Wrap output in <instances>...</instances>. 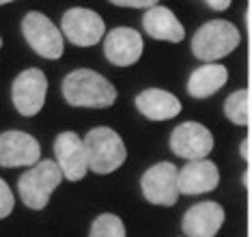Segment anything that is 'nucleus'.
I'll return each instance as SVG.
<instances>
[{"instance_id":"nucleus-1","label":"nucleus","mask_w":252,"mask_h":237,"mask_svg":"<svg viewBox=\"0 0 252 237\" xmlns=\"http://www.w3.org/2000/svg\"><path fill=\"white\" fill-rule=\"evenodd\" d=\"M63 97L76 108H110L117 102V89L93 69H76L63 80Z\"/></svg>"},{"instance_id":"nucleus-2","label":"nucleus","mask_w":252,"mask_h":237,"mask_svg":"<svg viewBox=\"0 0 252 237\" xmlns=\"http://www.w3.org/2000/svg\"><path fill=\"white\" fill-rule=\"evenodd\" d=\"M84 149H87L89 170L95 175H110L123 166L127 158V149L123 144V138L112 130V127H93L84 138Z\"/></svg>"},{"instance_id":"nucleus-3","label":"nucleus","mask_w":252,"mask_h":237,"mask_svg":"<svg viewBox=\"0 0 252 237\" xmlns=\"http://www.w3.org/2000/svg\"><path fill=\"white\" fill-rule=\"evenodd\" d=\"M63 170L56 164V160H41L35 166H31L18 181L20 199L28 209L39 211L48 205L50 196L63 181Z\"/></svg>"},{"instance_id":"nucleus-4","label":"nucleus","mask_w":252,"mask_h":237,"mask_svg":"<svg viewBox=\"0 0 252 237\" xmlns=\"http://www.w3.org/2000/svg\"><path fill=\"white\" fill-rule=\"evenodd\" d=\"M239 37L237 26L226 20H211L203 24L192 37V54L203 63H216L228 56L237 48Z\"/></svg>"},{"instance_id":"nucleus-5","label":"nucleus","mask_w":252,"mask_h":237,"mask_svg":"<svg viewBox=\"0 0 252 237\" xmlns=\"http://www.w3.org/2000/svg\"><path fill=\"white\" fill-rule=\"evenodd\" d=\"M22 34L26 37L28 45L37 52L39 56L50 61H56L63 56L65 41H63V31H59L52 22L39 11H31L22 20Z\"/></svg>"},{"instance_id":"nucleus-6","label":"nucleus","mask_w":252,"mask_h":237,"mask_svg":"<svg viewBox=\"0 0 252 237\" xmlns=\"http://www.w3.org/2000/svg\"><path fill=\"white\" fill-rule=\"evenodd\" d=\"M48 95V78L41 69H24L11 86V100L22 117H35L41 112Z\"/></svg>"},{"instance_id":"nucleus-7","label":"nucleus","mask_w":252,"mask_h":237,"mask_svg":"<svg viewBox=\"0 0 252 237\" xmlns=\"http://www.w3.org/2000/svg\"><path fill=\"white\" fill-rule=\"evenodd\" d=\"M61 31L67 37V41H71L78 48H91L101 41V37L106 34V24L101 20L99 13L84 7H73L65 11L61 20Z\"/></svg>"},{"instance_id":"nucleus-8","label":"nucleus","mask_w":252,"mask_h":237,"mask_svg":"<svg viewBox=\"0 0 252 237\" xmlns=\"http://www.w3.org/2000/svg\"><path fill=\"white\" fill-rule=\"evenodd\" d=\"M140 190L153 205H175L179 199V170L173 162L153 164L140 179Z\"/></svg>"},{"instance_id":"nucleus-9","label":"nucleus","mask_w":252,"mask_h":237,"mask_svg":"<svg viewBox=\"0 0 252 237\" xmlns=\"http://www.w3.org/2000/svg\"><path fill=\"white\" fill-rule=\"evenodd\" d=\"M170 149L183 160H203L214 149V136L205 125L196 121H186L177 125L170 134Z\"/></svg>"},{"instance_id":"nucleus-10","label":"nucleus","mask_w":252,"mask_h":237,"mask_svg":"<svg viewBox=\"0 0 252 237\" xmlns=\"http://www.w3.org/2000/svg\"><path fill=\"white\" fill-rule=\"evenodd\" d=\"M41 158L39 142L26 132L9 130L0 134V166L18 169V166H35Z\"/></svg>"},{"instance_id":"nucleus-11","label":"nucleus","mask_w":252,"mask_h":237,"mask_svg":"<svg viewBox=\"0 0 252 237\" xmlns=\"http://www.w3.org/2000/svg\"><path fill=\"white\" fill-rule=\"evenodd\" d=\"M54 155L56 164L61 166L63 175L69 181H80L89 172V160L84 140L76 132H63L54 140Z\"/></svg>"},{"instance_id":"nucleus-12","label":"nucleus","mask_w":252,"mask_h":237,"mask_svg":"<svg viewBox=\"0 0 252 237\" xmlns=\"http://www.w3.org/2000/svg\"><path fill=\"white\" fill-rule=\"evenodd\" d=\"M145 50L142 37L134 28L127 26H119L112 28L104 39V54L106 59L117 67H129L134 63H138Z\"/></svg>"},{"instance_id":"nucleus-13","label":"nucleus","mask_w":252,"mask_h":237,"mask_svg":"<svg viewBox=\"0 0 252 237\" xmlns=\"http://www.w3.org/2000/svg\"><path fill=\"white\" fill-rule=\"evenodd\" d=\"M224 224V209L214 201L192 205L183 216V233L186 237H216Z\"/></svg>"},{"instance_id":"nucleus-14","label":"nucleus","mask_w":252,"mask_h":237,"mask_svg":"<svg viewBox=\"0 0 252 237\" xmlns=\"http://www.w3.org/2000/svg\"><path fill=\"white\" fill-rule=\"evenodd\" d=\"M220 172L211 160H188L179 170V192L181 194H205L218 188Z\"/></svg>"},{"instance_id":"nucleus-15","label":"nucleus","mask_w":252,"mask_h":237,"mask_svg":"<svg viewBox=\"0 0 252 237\" xmlns=\"http://www.w3.org/2000/svg\"><path fill=\"white\" fill-rule=\"evenodd\" d=\"M142 28L151 39H158V41H173L179 43L186 37V28L177 15L170 11L168 7H162V4H156V7H149L142 15Z\"/></svg>"},{"instance_id":"nucleus-16","label":"nucleus","mask_w":252,"mask_h":237,"mask_svg":"<svg viewBox=\"0 0 252 237\" xmlns=\"http://www.w3.org/2000/svg\"><path fill=\"white\" fill-rule=\"evenodd\" d=\"M136 108L151 121H168L181 112V102L164 89H145L136 95Z\"/></svg>"},{"instance_id":"nucleus-17","label":"nucleus","mask_w":252,"mask_h":237,"mask_svg":"<svg viewBox=\"0 0 252 237\" xmlns=\"http://www.w3.org/2000/svg\"><path fill=\"white\" fill-rule=\"evenodd\" d=\"M228 80V69L220 63H207V65L198 67L192 71L188 80V93L194 100H205L222 89Z\"/></svg>"},{"instance_id":"nucleus-18","label":"nucleus","mask_w":252,"mask_h":237,"mask_svg":"<svg viewBox=\"0 0 252 237\" xmlns=\"http://www.w3.org/2000/svg\"><path fill=\"white\" fill-rule=\"evenodd\" d=\"M224 114L235 125H248L250 123V91L239 89L228 95L224 102Z\"/></svg>"},{"instance_id":"nucleus-19","label":"nucleus","mask_w":252,"mask_h":237,"mask_svg":"<svg viewBox=\"0 0 252 237\" xmlns=\"http://www.w3.org/2000/svg\"><path fill=\"white\" fill-rule=\"evenodd\" d=\"M89 237H125L123 220L119 216H114V213H101L91 224Z\"/></svg>"},{"instance_id":"nucleus-20","label":"nucleus","mask_w":252,"mask_h":237,"mask_svg":"<svg viewBox=\"0 0 252 237\" xmlns=\"http://www.w3.org/2000/svg\"><path fill=\"white\" fill-rule=\"evenodd\" d=\"M13 207H15L13 192H11V188L7 186V181H4V179H0V220H2V218H7V216H11Z\"/></svg>"},{"instance_id":"nucleus-21","label":"nucleus","mask_w":252,"mask_h":237,"mask_svg":"<svg viewBox=\"0 0 252 237\" xmlns=\"http://www.w3.org/2000/svg\"><path fill=\"white\" fill-rule=\"evenodd\" d=\"M112 4L117 7H129V9H149V7H156L159 0H110Z\"/></svg>"},{"instance_id":"nucleus-22","label":"nucleus","mask_w":252,"mask_h":237,"mask_svg":"<svg viewBox=\"0 0 252 237\" xmlns=\"http://www.w3.org/2000/svg\"><path fill=\"white\" fill-rule=\"evenodd\" d=\"M214 11H226L231 7V0H205Z\"/></svg>"},{"instance_id":"nucleus-23","label":"nucleus","mask_w":252,"mask_h":237,"mask_svg":"<svg viewBox=\"0 0 252 237\" xmlns=\"http://www.w3.org/2000/svg\"><path fill=\"white\" fill-rule=\"evenodd\" d=\"M242 155H244V158H250V140H248V138L242 142Z\"/></svg>"},{"instance_id":"nucleus-24","label":"nucleus","mask_w":252,"mask_h":237,"mask_svg":"<svg viewBox=\"0 0 252 237\" xmlns=\"http://www.w3.org/2000/svg\"><path fill=\"white\" fill-rule=\"evenodd\" d=\"M9 2H13V0H0V4H9Z\"/></svg>"},{"instance_id":"nucleus-25","label":"nucleus","mask_w":252,"mask_h":237,"mask_svg":"<svg viewBox=\"0 0 252 237\" xmlns=\"http://www.w3.org/2000/svg\"><path fill=\"white\" fill-rule=\"evenodd\" d=\"M0 48H2V37H0Z\"/></svg>"}]
</instances>
